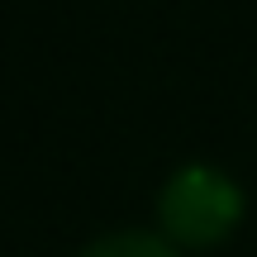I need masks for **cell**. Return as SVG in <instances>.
Wrapping results in <instances>:
<instances>
[{
  "label": "cell",
  "instance_id": "6da1fadb",
  "mask_svg": "<svg viewBox=\"0 0 257 257\" xmlns=\"http://www.w3.org/2000/svg\"><path fill=\"white\" fill-rule=\"evenodd\" d=\"M243 219V191L229 172L219 167L191 162L181 172L167 176L162 195H157V224L162 238L176 248H214L224 243Z\"/></svg>",
  "mask_w": 257,
  "mask_h": 257
},
{
  "label": "cell",
  "instance_id": "7a4b0ae2",
  "mask_svg": "<svg viewBox=\"0 0 257 257\" xmlns=\"http://www.w3.org/2000/svg\"><path fill=\"white\" fill-rule=\"evenodd\" d=\"M81 257H181L172 248V238L162 233H148V229H119V233H105L95 238Z\"/></svg>",
  "mask_w": 257,
  "mask_h": 257
}]
</instances>
